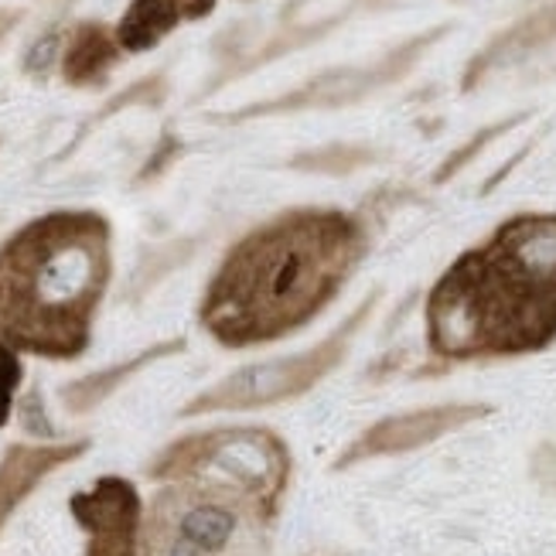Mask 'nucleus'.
<instances>
[{
  "mask_svg": "<svg viewBox=\"0 0 556 556\" xmlns=\"http://www.w3.org/2000/svg\"><path fill=\"white\" fill-rule=\"evenodd\" d=\"M89 441H72V444H14L8 447L4 462H0V529L8 526L17 505L28 498L41 481L59 471L62 465L76 462L86 454Z\"/></svg>",
  "mask_w": 556,
  "mask_h": 556,
  "instance_id": "nucleus-10",
  "label": "nucleus"
},
{
  "mask_svg": "<svg viewBox=\"0 0 556 556\" xmlns=\"http://www.w3.org/2000/svg\"><path fill=\"white\" fill-rule=\"evenodd\" d=\"M447 28H433L427 35L409 38L406 45L393 48L390 55L379 59L376 65L366 68H334V72H321L318 79L304 83L301 89L280 96V100L270 103H253L247 110L226 113L219 119H253V116H274V113H298V110H331V106H345V103H358L362 96H369L382 86H390L396 79H403L409 68L417 65V59L427 52V48L438 41Z\"/></svg>",
  "mask_w": 556,
  "mask_h": 556,
  "instance_id": "nucleus-7",
  "label": "nucleus"
},
{
  "mask_svg": "<svg viewBox=\"0 0 556 556\" xmlns=\"http://www.w3.org/2000/svg\"><path fill=\"white\" fill-rule=\"evenodd\" d=\"M148 475L157 481L215 478L253 492L277 509L290 478V451L263 427H219L164 447Z\"/></svg>",
  "mask_w": 556,
  "mask_h": 556,
  "instance_id": "nucleus-5",
  "label": "nucleus"
},
{
  "mask_svg": "<svg viewBox=\"0 0 556 556\" xmlns=\"http://www.w3.org/2000/svg\"><path fill=\"white\" fill-rule=\"evenodd\" d=\"M185 349V338H172V342H161V345H148L143 352H137L134 358L127 362H116V366L110 369H100V372H89L76 382H68L62 390V403L68 414H89V409H96L100 403H106L119 386H124L127 379H134L140 369H148L151 362L157 358H167V355H178Z\"/></svg>",
  "mask_w": 556,
  "mask_h": 556,
  "instance_id": "nucleus-13",
  "label": "nucleus"
},
{
  "mask_svg": "<svg viewBox=\"0 0 556 556\" xmlns=\"http://www.w3.org/2000/svg\"><path fill=\"white\" fill-rule=\"evenodd\" d=\"M376 307V294L366 298L355 314L338 325L321 345H314L307 352L298 355H280V358H267V362H253V366H243L229 372L226 379H219L215 386H208L205 393H199L191 400L181 417H202V414H223V409H256V406H274L283 400H294L301 393H307L311 386H318L338 362L345 358L352 334L366 325V318Z\"/></svg>",
  "mask_w": 556,
  "mask_h": 556,
  "instance_id": "nucleus-6",
  "label": "nucleus"
},
{
  "mask_svg": "<svg viewBox=\"0 0 556 556\" xmlns=\"http://www.w3.org/2000/svg\"><path fill=\"white\" fill-rule=\"evenodd\" d=\"M178 154H181V140H178L175 134H164V137L157 140L154 154L148 157V164H143L140 172H137V185H148V181H154L157 175H164L167 167H172V164L178 161Z\"/></svg>",
  "mask_w": 556,
  "mask_h": 556,
  "instance_id": "nucleus-22",
  "label": "nucleus"
},
{
  "mask_svg": "<svg viewBox=\"0 0 556 556\" xmlns=\"http://www.w3.org/2000/svg\"><path fill=\"white\" fill-rule=\"evenodd\" d=\"M366 250V226L349 212H283L223 256L199 304V325L223 349L294 334L338 298Z\"/></svg>",
  "mask_w": 556,
  "mask_h": 556,
  "instance_id": "nucleus-1",
  "label": "nucleus"
},
{
  "mask_svg": "<svg viewBox=\"0 0 556 556\" xmlns=\"http://www.w3.org/2000/svg\"><path fill=\"white\" fill-rule=\"evenodd\" d=\"M164 96H167V79L157 72V76H148V79H140V83L127 86L124 92H116L113 100L103 103V110L89 119V127H92V124H103V119H110L113 113L127 110V106H161V103H164Z\"/></svg>",
  "mask_w": 556,
  "mask_h": 556,
  "instance_id": "nucleus-19",
  "label": "nucleus"
},
{
  "mask_svg": "<svg viewBox=\"0 0 556 556\" xmlns=\"http://www.w3.org/2000/svg\"><path fill=\"white\" fill-rule=\"evenodd\" d=\"M24 379L21 369V358L17 352L0 338V427L11 420V409H14V396H17V386Z\"/></svg>",
  "mask_w": 556,
  "mask_h": 556,
  "instance_id": "nucleus-21",
  "label": "nucleus"
},
{
  "mask_svg": "<svg viewBox=\"0 0 556 556\" xmlns=\"http://www.w3.org/2000/svg\"><path fill=\"white\" fill-rule=\"evenodd\" d=\"M274 505L215 478H178L154 495L143 556H263Z\"/></svg>",
  "mask_w": 556,
  "mask_h": 556,
  "instance_id": "nucleus-4",
  "label": "nucleus"
},
{
  "mask_svg": "<svg viewBox=\"0 0 556 556\" xmlns=\"http://www.w3.org/2000/svg\"><path fill=\"white\" fill-rule=\"evenodd\" d=\"M212 11H215V0H185V17H188V21L208 17Z\"/></svg>",
  "mask_w": 556,
  "mask_h": 556,
  "instance_id": "nucleus-25",
  "label": "nucleus"
},
{
  "mask_svg": "<svg viewBox=\"0 0 556 556\" xmlns=\"http://www.w3.org/2000/svg\"><path fill=\"white\" fill-rule=\"evenodd\" d=\"M110 239L100 212L59 208L0 247V338L14 352L68 362L89 349L113 277Z\"/></svg>",
  "mask_w": 556,
  "mask_h": 556,
  "instance_id": "nucleus-2",
  "label": "nucleus"
},
{
  "mask_svg": "<svg viewBox=\"0 0 556 556\" xmlns=\"http://www.w3.org/2000/svg\"><path fill=\"white\" fill-rule=\"evenodd\" d=\"M553 334L556 290L522 274L492 243L457 260L427 298V338L447 358L529 352Z\"/></svg>",
  "mask_w": 556,
  "mask_h": 556,
  "instance_id": "nucleus-3",
  "label": "nucleus"
},
{
  "mask_svg": "<svg viewBox=\"0 0 556 556\" xmlns=\"http://www.w3.org/2000/svg\"><path fill=\"white\" fill-rule=\"evenodd\" d=\"M55 52H59V35L52 31V35H45L41 41H35L28 59H24V72H28V76H45L48 65H52V59H55Z\"/></svg>",
  "mask_w": 556,
  "mask_h": 556,
  "instance_id": "nucleus-23",
  "label": "nucleus"
},
{
  "mask_svg": "<svg viewBox=\"0 0 556 556\" xmlns=\"http://www.w3.org/2000/svg\"><path fill=\"white\" fill-rule=\"evenodd\" d=\"M21 11H0V41H4L14 28H17V24H21Z\"/></svg>",
  "mask_w": 556,
  "mask_h": 556,
  "instance_id": "nucleus-26",
  "label": "nucleus"
},
{
  "mask_svg": "<svg viewBox=\"0 0 556 556\" xmlns=\"http://www.w3.org/2000/svg\"><path fill=\"white\" fill-rule=\"evenodd\" d=\"M195 239H175V243H164L157 250H151L148 256L140 260V267L130 280V294L134 298H143L148 290H154L167 274L185 267V263L191 260V253H195Z\"/></svg>",
  "mask_w": 556,
  "mask_h": 556,
  "instance_id": "nucleus-17",
  "label": "nucleus"
},
{
  "mask_svg": "<svg viewBox=\"0 0 556 556\" xmlns=\"http://www.w3.org/2000/svg\"><path fill=\"white\" fill-rule=\"evenodd\" d=\"M338 21H342V14H338V17H328V21H321V24H307V28H294V31H287V35L270 38L267 45L260 48L256 55H250L236 72H229V76H243V72H250V68H256V65H263V62H274V59H280V55H287V52H298V48H304V45H311V41H318L321 35H328ZM229 76H226V79H229Z\"/></svg>",
  "mask_w": 556,
  "mask_h": 556,
  "instance_id": "nucleus-18",
  "label": "nucleus"
},
{
  "mask_svg": "<svg viewBox=\"0 0 556 556\" xmlns=\"http://www.w3.org/2000/svg\"><path fill=\"white\" fill-rule=\"evenodd\" d=\"M519 124V116H513V119H502V124H495V127H485V130H478L468 143H465V148H457L441 167H438V175H433V181H438V185H444V181H451L457 172H462V167H468L481 151H485L489 148V143L495 140V137H502L505 130H509V127H516Z\"/></svg>",
  "mask_w": 556,
  "mask_h": 556,
  "instance_id": "nucleus-20",
  "label": "nucleus"
},
{
  "mask_svg": "<svg viewBox=\"0 0 556 556\" xmlns=\"http://www.w3.org/2000/svg\"><path fill=\"white\" fill-rule=\"evenodd\" d=\"M68 509L89 533L86 556H137L143 516L140 495L127 478H100L92 489L72 495Z\"/></svg>",
  "mask_w": 556,
  "mask_h": 556,
  "instance_id": "nucleus-8",
  "label": "nucleus"
},
{
  "mask_svg": "<svg viewBox=\"0 0 556 556\" xmlns=\"http://www.w3.org/2000/svg\"><path fill=\"white\" fill-rule=\"evenodd\" d=\"M369 161H376V154L362 148V143H328V148H314L290 157V167L307 175H352Z\"/></svg>",
  "mask_w": 556,
  "mask_h": 556,
  "instance_id": "nucleus-16",
  "label": "nucleus"
},
{
  "mask_svg": "<svg viewBox=\"0 0 556 556\" xmlns=\"http://www.w3.org/2000/svg\"><path fill=\"white\" fill-rule=\"evenodd\" d=\"M556 38V4H546L540 11H533L529 17H522L519 24H513L509 31H502L485 52H478L465 72V89H475L481 79L489 76V68L509 62L516 55H526V52H536V48L549 45Z\"/></svg>",
  "mask_w": 556,
  "mask_h": 556,
  "instance_id": "nucleus-14",
  "label": "nucleus"
},
{
  "mask_svg": "<svg viewBox=\"0 0 556 556\" xmlns=\"http://www.w3.org/2000/svg\"><path fill=\"white\" fill-rule=\"evenodd\" d=\"M489 243L522 274L556 290V215H519L505 223Z\"/></svg>",
  "mask_w": 556,
  "mask_h": 556,
  "instance_id": "nucleus-11",
  "label": "nucleus"
},
{
  "mask_svg": "<svg viewBox=\"0 0 556 556\" xmlns=\"http://www.w3.org/2000/svg\"><path fill=\"white\" fill-rule=\"evenodd\" d=\"M21 424H24V430H31V433H52V424H48V417L41 414L38 390L21 403Z\"/></svg>",
  "mask_w": 556,
  "mask_h": 556,
  "instance_id": "nucleus-24",
  "label": "nucleus"
},
{
  "mask_svg": "<svg viewBox=\"0 0 556 556\" xmlns=\"http://www.w3.org/2000/svg\"><path fill=\"white\" fill-rule=\"evenodd\" d=\"M185 17V0H130L116 24V41L124 52H148L172 35Z\"/></svg>",
  "mask_w": 556,
  "mask_h": 556,
  "instance_id": "nucleus-15",
  "label": "nucleus"
},
{
  "mask_svg": "<svg viewBox=\"0 0 556 556\" xmlns=\"http://www.w3.org/2000/svg\"><path fill=\"white\" fill-rule=\"evenodd\" d=\"M119 55H124V48L116 41V31H110L100 21H83L62 45V79L76 89L100 86L110 76V68L119 62Z\"/></svg>",
  "mask_w": 556,
  "mask_h": 556,
  "instance_id": "nucleus-12",
  "label": "nucleus"
},
{
  "mask_svg": "<svg viewBox=\"0 0 556 556\" xmlns=\"http://www.w3.org/2000/svg\"><path fill=\"white\" fill-rule=\"evenodd\" d=\"M485 414H489V406H478V403H447V406H427V409H414V414L386 417L376 427H369L342 457H338V468L355 465L362 457L417 451L424 444H433L438 438H444L451 430L468 427L471 420L485 417Z\"/></svg>",
  "mask_w": 556,
  "mask_h": 556,
  "instance_id": "nucleus-9",
  "label": "nucleus"
}]
</instances>
